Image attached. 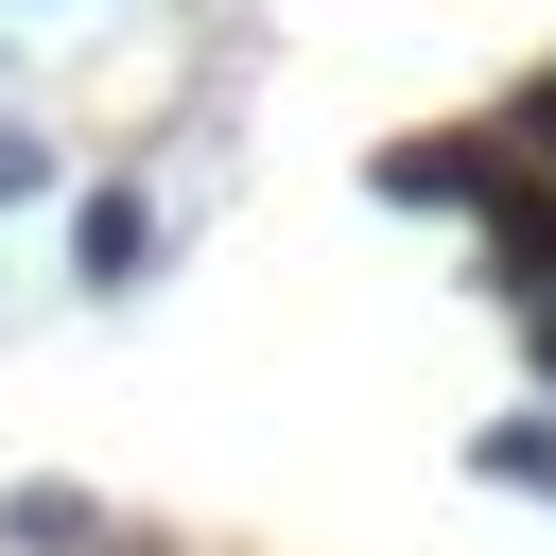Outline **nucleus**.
Returning a JSON list of instances; mask_svg holds the SVG:
<instances>
[{
    "instance_id": "obj_4",
    "label": "nucleus",
    "mask_w": 556,
    "mask_h": 556,
    "mask_svg": "<svg viewBox=\"0 0 556 556\" xmlns=\"http://www.w3.org/2000/svg\"><path fill=\"white\" fill-rule=\"evenodd\" d=\"M0 539L17 556H70V539H104V504L87 486H0Z\"/></svg>"
},
{
    "instance_id": "obj_1",
    "label": "nucleus",
    "mask_w": 556,
    "mask_h": 556,
    "mask_svg": "<svg viewBox=\"0 0 556 556\" xmlns=\"http://www.w3.org/2000/svg\"><path fill=\"white\" fill-rule=\"evenodd\" d=\"M486 261L521 313H556V174H486Z\"/></svg>"
},
{
    "instance_id": "obj_2",
    "label": "nucleus",
    "mask_w": 556,
    "mask_h": 556,
    "mask_svg": "<svg viewBox=\"0 0 556 556\" xmlns=\"http://www.w3.org/2000/svg\"><path fill=\"white\" fill-rule=\"evenodd\" d=\"M486 174H504V156H469V139H382V156H365L382 208H486Z\"/></svg>"
},
{
    "instance_id": "obj_3",
    "label": "nucleus",
    "mask_w": 556,
    "mask_h": 556,
    "mask_svg": "<svg viewBox=\"0 0 556 556\" xmlns=\"http://www.w3.org/2000/svg\"><path fill=\"white\" fill-rule=\"evenodd\" d=\"M70 261H87V295H139V278H156V208H139V191H87V208H70Z\"/></svg>"
},
{
    "instance_id": "obj_6",
    "label": "nucleus",
    "mask_w": 556,
    "mask_h": 556,
    "mask_svg": "<svg viewBox=\"0 0 556 556\" xmlns=\"http://www.w3.org/2000/svg\"><path fill=\"white\" fill-rule=\"evenodd\" d=\"M35 191H52V139H35V122H0V208H35Z\"/></svg>"
},
{
    "instance_id": "obj_7",
    "label": "nucleus",
    "mask_w": 556,
    "mask_h": 556,
    "mask_svg": "<svg viewBox=\"0 0 556 556\" xmlns=\"http://www.w3.org/2000/svg\"><path fill=\"white\" fill-rule=\"evenodd\" d=\"M521 330H539V365H556V313H521Z\"/></svg>"
},
{
    "instance_id": "obj_5",
    "label": "nucleus",
    "mask_w": 556,
    "mask_h": 556,
    "mask_svg": "<svg viewBox=\"0 0 556 556\" xmlns=\"http://www.w3.org/2000/svg\"><path fill=\"white\" fill-rule=\"evenodd\" d=\"M469 469H486V486H521V504H556V417H504V434H469Z\"/></svg>"
}]
</instances>
